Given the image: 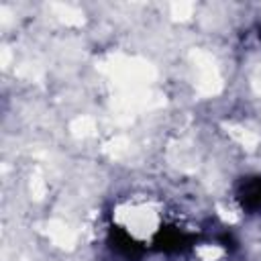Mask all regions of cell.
Instances as JSON below:
<instances>
[{
	"mask_svg": "<svg viewBox=\"0 0 261 261\" xmlns=\"http://www.w3.org/2000/svg\"><path fill=\"white\" fill-rule=\"evenodd\" d=\"M237 200L243 210L261 214V177H247L237 192Z\"/></svg>",
	"mask_w": 261,
	"mask_h": 261,
	"instance_id": "cell-1",
	"label": "cell"
},
{
	"mask_svg": "<svg viewBox=\"0 0 261 261\" xmlns=\"http://www.w3.org/2000/svg\"><path fill=\"white\" fill-rule=\"evenodd\" d=\"M259 39H261V33H259Z\"/></svg>",
	"mask_w": 261,
	"mask_h": 261,
	"instance_id": "cell-2",
	"label": "cell"
}]
</instances>
